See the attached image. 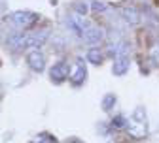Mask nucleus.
Returning a JSON list of instances; mask_svg holds the SVG:
<instances>
[{"label": "nucleus", "instance_id": "1", "mask_svg": "<svg viewBox=\"0 0 159 143\" xmlns=\"http://www.w3.org/2000/svg\"><path fill=\"white\" fill-rule=\"evenodd\" d=\"M48 30H36L29 34H13L8 38V44L13 49H40L48 42Z\"/></svg>", "mask_w": 159, "mask_h": 143}, {"label": "nucleus", "instance_id": "2", "mask_svg": "<svg viewBox=\"0 0 159 143\" xmlns=\"http://www.w3.org/2000/svg\"><path fill=\"white\" fill-rule=\"evenodd\" d=\"M38 13L34 11H27V10H19V11H13L6 17V23L17 30H27L30 27H34L38 23Z\"/></svg>", "mask_w": 159, "mask_h": 143}, {"label": "nucleus", "instance_id": "3", "mask_svg": "<svg viewBox=\"0 0 159 143\" xmlns=\"http://www.w3.org/2000/svg\"><path fill=\"white\" fill-rule=\"evenodd\" d=\"M127 130L133 137H144L148 134V119H146V111L142 107H138L133 111V115L127 119Z\"/></svg>", "mask_w": 159, "mask_h": 143}, {"label": "nucleus", "instance_id": "4", "mask_svg": "<svg viewBox=\"0 0 159 143\" xmlns=\"http://www.w3.org/2000/svg\"><path fill=\"white\" fill-rule=\"evenodd\" d=\"M84 40L85 44H89V45H98L104 40V30L101 28V27H95V25H89L84 32H82V36H80Z\"/></svg>", "mask_w": 159, "mask_h": 143}, {"label": "nucleus", "instance_id": "5", "mask_svg": "<svg viewBox=\"0 0 159 143\" xmlns=\"http://www.w3.org/2000/svg\"><path fill=\"white\" fill-rule=\"evenodd\" d=\"M27 64L34 72H44V68H46V57H44V53L40 51V49L29 51V55H27Z\"/></svg>", "mask_w": 159, "mask_h": 143}, {"label": "nucleus", "instance_id": "6", "mask_svg": "<svg viewBox=\"0 0 159 143\" xmlns=\"http://www.w3.org/2000/svg\"><path fill=\"white\" fill-rule=\"evenodd\" d=\"M85 77H87V68L84 64V60L78 58L76 64H74V68L70 70V81H72L74 85H82L84 81H85Z\"/></svg>", "mask_w": 159, "mask_h": 143}, {"label": "nucleus", "instance_id": "7", "mask_svg": "<svg viewBox=\"0 0 159 143\" xmlns=\"http://www.w3.org/2000/svg\"><path fill=\"white\" fill-rule=\"evenodd\" d=\"M49 77H51V81H55V83H63V81L68 77V66H66V62H57V64H53L51 66V70H49Z\"/></svg>", "mask_w": 159, "mask_h": 143}, {"label": "nucleus", "instance_id": "8", "mask_svg": "<svg viewBox=\"0 0 159 143\" xmlns=\"http://www.w3.org/2000/svg\"><path fill=\"white\" fill-rule=\"evenodd\" d=\"M66 27H68L70 30H74L78 36H82V32H84L89 25L84 21V17H82V15H78V13H76V15H72V17L66 19Z\"/></svg>", "mask_w": 159, "mask_h": 143}, {"label": "nucleus", "instance_id": "9", "mask_svg": "<svg viewBox=\"0 0 159 143\" xmlns=\"http://www.w3.org/2000/svg\"><path fill=\"white\" fill-rule=\"evenodd\" d=\"M127 70H129V57L114 58V66H112L114 75H123V74H127Z\"/></svg>", "mask_w": 159, "mask_h": 143}, {"label": "nucleus", "instance_id": "10", "mask_svg": "<svg viewBox=\"0 0 159 143\" xmlns=\"http://www.w3.org/2000/svg\"><path fill=\"white\" fill-rule=\"evenodd\" d=\"M121 17L125 19V23H129V25H136L138 21H140V13H138L134 8H123L121 10Z\"/></svg>", "mask_w": 159, "mask_h": 143}, {"label": "nucleus", "instance_id": "11", "mask_svg": "<svg viewBox=\"0 0 159 143\" xmlns=\"http://www.w3.org/2000/svg\"><path fill=\"white\" fill-rule=\"evenodd\" d=\"M102 58H104V55L101 53V49H89L87 51V60H89V62L91 64H101L102 62Z\"/></svg>", "mask_w": 159, "mask_h": 143}, {"label": "nucleus", "instance_id": "12", "mask_svg": "<svg viewBox=\"0 0 159 143\" xmlns=\"http://www.w3.org/2000/svg\"><path fill=\"white\" fill-rule=\"evenodd\" d=\"M114 106H116V96H114V94H106V96L102 98V109H104V111H110Z\"/></svg>", "mask_w": 159, "mask_h": 143}, {"label": "nucleus", "instance_id": "13", "mask_svg": "<svg viewBox=\"0 0 159 143\" xmlns=\"http://www.w3.org/2000/svg\"><path fill=\"white\" fill-rule=\"evenodd\" d=\"M112 126L114 128H127V119L123 115H117L114 120H112Z\"/></svg>", "mask_w": 159, "mask_h": 143}, {"label": "nucleus", "instance_id": "14", "mask_svg": "<svg viewBox=\"0 0 159 143\" xmlns=\"http://www.w3.org/2000/svg\"><path fill=\"white\" fill-rule=\"evenodd\" d=\"M89 10H91V8H89L85 2H78V4H76V13H78V15H82V17H84Z\"/></svg>", "mask_w": 159, "mask_h": 143}, {"label": "nucleus", "instance_id": "15", "mask_svg": "<svg viewBox=\"0 0 159 143\" xmlns=\"http://www.w3.org/2000/svg\"><path fill=\"white\" fill-rule=\"evenodd\" d=\"M89 8L95 10V11H104V10H106V4H104V2H91Z\"/></svg>", "mask_w": 159, "mask_h": 143}, {"label": "nucleus", "instance_id": "16", "mask_svg": "<svg viewBox=\"0 0 159 143\" xmlns=\"http://www.w3.org/2000/svg\"><path fill=\"white\" fill-rule=\"evenodd\" d=\"M6 13H8L6 4H4V2H0V19H4V17H6Z\"/></svg>", "mask_w": 159, "mask_h": 143}]
</instances>
